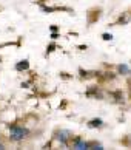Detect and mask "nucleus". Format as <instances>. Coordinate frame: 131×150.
I'll use <instances>...</instances> for the list:
<instances>
[{
  "instance_id": "nucleus-1",
  "label": "nucleus",
  "mask_w": 131,
  "mask_h": 150,
  "mask_svg": "<svg viewBox=\"0 0 131 150\" xmlns=\"http://www.w3.org/2000/svg\"><path fill=\"white\" fill-rule=\"evenodd\" d=\"M28 133H29L28 129H25V127H19V125L9 127V135H11V139L13 141H22L23 138H26Z\"/></svg>"
},
{
  "instance_id": "nucleus-2",
  "label": "nucleus",
  "mask_w": 131,
  "mask_h": 150,
  "mask_svg": "<svg viewBox=\"0 0 131 150\" xmlns=\"http://www.w3.org/2000/svg\"><path fill=\"white\" fill-rule=\"evenodd\" d=\"M69 136H71V132H68V130H60L57 133V139L60 142H63V144L69 139Z\"/></svg>"
},
{
  "instance_id": "nucleus-3",
  "label": "nucleus",
  "mask_w": 131,
  "mask_h": 150,
  "mask_svg": "<svg viewBox=\"0 0 131 150\" xmlns=\"http://www.w3.org/2000/svg\"><path fill=\"white\" fill-rule=\"evenodd\" d=\"M90 144L85 142V141H80V139H76L74 142V149H79V150H83V149H88Z\"/></svg>"
},
{
  "instance_id": "nucleus-4",
  "label": "nucleus",
  "mask_w": 131,
  "mask_h": 150,
  "mask_svg": "<svg viewBox=\"0 0 131 150\" xmlns=\"http://www.w3.org/2000/svg\"><path fill=\"white\" fill-rule=\"evenodd\" d=\"M28 67H29L28 60H22V62H19L17 65H15V68H17V70H26Z\"/></svg>"
},
{
  "instance_id": "nucleus-5",
  "label": "nucleus",
  "mask_w": 131,
  "mask_h": 150,
  "mask_svg": "<svg viewBox=\"0 0 131 150\" xmlns=\"http://www.w3.org/2000/svg\"><path fill=\"white\" fill-rule=\"evenodd\" d=\"M119 73H122V74H130L131 70L128 68L127 65H120V67H119Z\"/></svg>"
},
{
  "instance_id": "nucleus-6",
  "label": "nucleus",
  "mask_w": 131,
  "mask_h": 150,
  "mask_svg": "<svg viewBox=\"0 0 131 150\" xmlns=\"http://www.w3.org/2000/svg\"><path fill=\"white\" fill-rule=\"evenodd\" d=\"M102 124H103L102 119H92V121H90V127H100Z\"/></svg>"
},
{
  "instance_id": "nucleus-7",
  "label": "nucleus",
  "mask_w": 131,
  "mask_h": 150,
  "mask_svg": "<svg viewBox=\"0 0 131 150\" xmlns=\"http://www.w3.org/2000/svg\"><path fill=\"white\" fill-rule=\"evenodd\" d=\"M102 37L105 39V40H111V39H113V36H111V34H103Z\"/></svg>"
}]
</instances>
